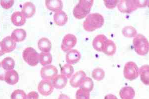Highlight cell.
<instances>
[{"instance_id":"1","label":"cell","mask_w":149,"mask_h":99,"mask_svg":"<svg viewBox=\"0 0 149 99\" xmlns=\"http://www.w3.org/2000/svg\"><path fill=\"white\" fill-rule=\"evenodd\" d=\"M148 3V1L120 0L118 1L117 7L121 12L129 14L139 8L146 7Z\"/></svg>"},{"instance_id":"2","label":"cell","mask_w":149,"mask_h":99,"mask_svg":"<svg viewBox=\"0 0 149 99\" xmlns=\"http://www.w3.org/2000/svg\"><path fill=\"white\" fill-rule=\"evenodd\" d=\"M104 23V19L102 15L99 13H92L87 16L84 21V29L87 32H93L102 27Z\"/></svg>"},{"instance_id":"3","label":"cell","mask_w":149,"mask_h":99,"mask_svg":"<svg viewBox=\"0 0 149 99\" xmlns=\"http://www.w3.org/2000/svg\"><path fill=\"white\" fill-rule=\"evenodd\" d=\"M93 2L92 0L79 1L73 9V16L77 19H83L90 13Z\"/></svg>"},{"instance_id":"4","label":"cell","mask_w":149,"mask_h":99,"mask_svg":"<svg viewBox=\"0 0 149 99\" xmlns=\"http://www.w3.org/2000/svg\"><path fill=\"white\" fill-rule=\"evenodd\" d=\"M133 44L136 52L139 55L144 56L149 52V42L142 34H137L133 40Z\"/></svg>"},{"instance_id":"5","label":"cell","mask_w":149,"mask_h":99,"mask_svg":"<svg viewBox=\"0 0 149 99\" xmlns=\"http://www.w3.org/2000/svg\"><path fill=\"white\" fill-rule=\"evenodd\" d=\"M23 57L24 60L32 67L37 66L39 63V54L32 47H28L24 49Z\"/></svg>"},{"instance_id":"6","label":"cell","mask_w":149,"mask_h":99,"mask_svg":"<svg viewBox=\"0 0 149 99\" xmlns=\"http://www.w3.org/2000/svg\"><path fill=\"white\" fill-rule=\"evenodd\" d=\"M124 76L127 80L133 81L139 76V68L133 62H129L124 68Z\"/></svg>"},{"instance_id":"7","label":"cell","mask_w":149,"mask_h":99,"mask_svg":"<svg viewBox=\"0 0 149 99\" xmlns=\"http://www.w3.org/2000/svg\"><path fill=\"white\" fill-rule=\"evenodd\" d=\"M77 43V38L74 35L68 34L64 36L61 45V48L64 52H68L74 47Z\"/></svg>"},{"instance_id":"8","label":"cell","mask_w":149,"mask_h":99,"mask_svg":"<svg viewBox=\"0 0 149 99\" xmlns=\"http://www.w3.org/2000/svg\"><path fill=\"white\" fill-rule=\"evenodd\" d=\"M58 74V70L55 66L49 65L44 66L40 70V76L43 80L51 81Z\"/></svg>"},{"instance_id":"9","label":"cell","mask_w":149,"mask_h":99,"mask_svg":"<svg viewBox=\"0 0 149 99\" xmlns=\"http://www.w3.org/2000/svg\"><path fill=\"white\" fill-rule=\"evenodd\" d=\"M54 87L50 81L42 80L38 84V91L42 96L50 95L54 91Z\"/></svg>"},{"instance_id":"10","label":"cell","mask_w":149,"mask_h":99,"mask_svg":"<svg viewBox=\"0 0 149 99\" xmlns=\"http://www.w3.org/2000/svg\"><path fill=\"white\" fill-rule=\"evenodd\" d=\"M1 42L2 50L5 54L12 52L16 49L17 44L11 38L10 36L6 37Z\"/></svg>"},{"instance_id":"11","label":"cell","mask_w":149,"mask_h":99,"mask_svg":"<svg viewBox=\"0 0 149 99\" xmlns=\"http://www.w3.org/2000/svg\"><path fill=\"white\" fill-rule=\"evenodd\" d=\"M86 74L83 71L76 72L74 74L71 76L70 80V84L73 88L79 87L84 79L86 77Z\"/></svg>"},{"instance_id":"12","label":"cell","mask_w":149,"mask_h":99,"mask_svg":"<svg viewBox=\"0 0 149 99\" xmlns=\"http://www.w3.org/2000/svg\"><path fill=\"white\" fill-rule=\"evenodd\" d=\"M52 84L57 89H62L65 87L68 83V80L66 77L63 75H57L52 79Z\"/></svg>"},{"instance_id":"13","label":"cell","mask_w":149,"mask_h":99,"mask_svg":"<svg viewBox=\"0 0 149 99\" xmlns=\"http://www.w3.org/2000/svg\"><path fill=\"white\" fill-rule=\"evenodd\" d=\"M81 58V54L77 50L69 51L66 55V61L68 64L74 65L78 63Z\"/></svg>"},{"instance_id":"14","label":"cell","mask_w":149,"mask_h":99,"mask_svg":"<svg viewBox=\"0 0 149 99\" xmlns=\"http://www.w3.org/2000/svg\"><path fill=\"white\" fill-rule=\"evenodd\" d=\"M36 12V8L35 5L31 2H26L23 5L22 13L24 17L29 19L35 15Z\"/></svg>"},{"instance_id":"15","label":"cell","mask_w":149,"mask_h":99,"mask_svg":"<svg viewBox=\"0 0 149 99\" xmlns=\"http://www.w3.org/2000/svg\"><path fill=\"white\" fill-rule=\"evenodd\" d=\"M116 51V45L114 42L110 39H107L103 46L102 51L107 56H111L114 55Z\"/></svg>"},{"instance_id":"16","label":"cell","mask_w":149,"mask_h":99,"mask_svg":"<svg viewBox=\"0 0 149 99\" xmlns=\"http://www.w3.org/2000/svg\"><path fill=\"white\" fill-rule=\"evenodd\" d=\"M45 4L47 9L55 13L62 10L63 8V2L61 0H46Z\"/></svg>"},{"instance_id":"17","label":"cell","mask_w":149,"mask_h":99,"mask_svg":"<svg viewBox=\"0 0 149 99\" xmlns=\"http://www.w3.org/2000/svg\"><path fill=\"white\" fill-rule=\"evenodd\" d=\"M19 77L17 72L12 70L6 72L5 76L4 81L7 84L10 85H14L17 83L19 81Z\"/></svg>"},{"instance_id":"18","label":"cell","mask_w":149,"mask_h":99,"mask_svg":"<svg viewBox=\"0 0 149 99\" xmlns=\"http://www.w3.org/2000/svg\"><path fill=\"white\" fill-rule=\"evenodd\" d=\"M11 22L16 26H22L26 22V18L22 12L17 11L12 14L11 16Z\"/></svg>"},{"instance_id":"19","label":"cell","mask_w":149,"mask_h":99,"mask_svg":"<svg viewBox=\"0 0 149 99\" xmlns=\"http://www.w3.org/2000/svg\"><path fill=\"white\" fill-rule=\"evenodd\" d=\"M54 20L57 26H63L68 22V17L64 11H59L54 14Z\"/></svg>"},{"instance_id":"20","label":"cell","mask_w":149,"mask_h":99,"mask_svg":"<svg viewBox=\"0 0 149 99\" xmlns=\"http://www.w3.org/2000/svg\"><path fill=\"white\" fill-rule=\"evenodd\" d=\"M107 39L105 35L100 34L96 36L92 42V46L96 51L98 52H102L104 42Z\"/></svg>"},{"instance_id":"21","label":"cell","mask_w":149,"mask_h":99,"mask_svg":"<svg viewBox=\"0 0 149 99\" xmlns=\"http://www.w3.org/2000/svg\"><path fill=\"white\" fill-rule=\"evenodd\" d=\"M38 46L42 52L49 53L52 48V44L49 39L42 38L38 40Z\"/></svg>"},{"instance_id":"22","label":"cell","mask_w":149,"mask_h":99,"mask_svg":"<svg viewBox=\"0 0 149 99\" xmlns=\"http://www.w3.org/2000/svg\"><path fill=\"white\" fill-rule=\"evenodd\" d=\"M26 33L23 29H17L13 32L10 37L15 42H21L24 41L26 38Z\"/></svg>"},{"instance_id":"23","label":"cell","mask_w":149,"mask_h":99,"mask_svg":"<svg viewBox=\"0 0 149 99\" xmlns=\"http://www.w3.org/2000/svg\"><path fill=\"white\" fill-rule=\"evenodd\" d=\"M119 95L121 99H133L135 92L132 87H123L120 91Z\"/></svg>"},{"instance_id":"24","label":"cell","mask_w":149,"mask_h":99,"mask_svg":"<svg viewBox=\"0 0 149 99\" xmlns=\"http://www.w3.org/2000/svg\"><path fill=\"white\" fill-rule=\"evenodd\" d=\"M149 65H143L139 69V74L140 75L141 80L146 85H149Z\"/></svg>"},{"instance_id":"25","label":"cell","mask_w":149,"mask_h":99,"mask_svg":"<svg viewBox=\"0 0 149 99\" xmlns=\"http://www.w3.org/2000/svg\"><path fill=\"white\" fill-rule=\"evenodd\" d=\"M52 57L50 53L42 52L39 54V62L42 66L49 65L52 62Z\"/></svg>"},{"instance_id":"26","label":"cell","mask_w":149,"mask_h":99,"mask_svg":"<svg viewBox=\"0 0 149 99\" xmlns=\"http://www.w3.org/2000/svg\"><path fill=\"white\" fill-rule=\"evenodd\" d=\"M1 65L3 69L6 71H9L15 68V62L12 58L6 57L2 60Z\"/></svg>"},{"instance_id":"27","label":"cell","mask_w":149,"mask_h":99,"mask_svg":"<svg viewBox=\"0 0 149 99\" xmlns=\"http://www.w3.org/2000/svg\"><path fill=\"white\" fill-rule=\"evenodd\" d=\"M93 87L94 83L92 79L87 77L84 79L79 86L80 88L88 91L89 92H90L93 90Z\"/></svg>"},{"instance_id":"28","label":"cell","mask_w":149,"mask_h":99,"mask_svg":"<svg viewBox=\"0 0 149 99\" xmlns=\"http://www.w3.org/2000/svg\"><path fill=\"white\" fill-rule=\"evenodd\" d=\"M122 33L124 36L127 38L135 37L137 35V30L135 28L131 26L123 28L122 30Z\"/></svg>"},{"instance_id":"29","label":"cell","mask_w":149,"mask_h":99,"mask_svg":"<svg viewBox=\"0 0 149 99\" xmlns=\"http://www.w3.org/2000/svg\"><path fill=\"white\" fill-rule=\"evenodd\" d=\"M74 72V69L71 65L66 64L61 68V74L64 75L67 78L70 79L72 76Z\"/></svg>"},{"instance_id":"30","label":"cell","mask_w":149,"mask_h":99,"mask_svg":"<svg viewBox=\"0 0 149 99\" xmlns=\"http://www.w3.org/2000/svg\"><path fill=\"white\" fill-rule=\"evenodd\" d=\"M105 72L101 68H95L92 72V78L97 81H100L102 80L105 77Z\"/></svg>"},{"instance_id":"31","label":"cell","mask_w":149,"mask_h":99,"mask_svg":"<svg viewBox=\"0 0 149 99\" xmlns=\"http://www.w3.org/2000/svg\"><path fill=\"white\" fill-rule=\"evenodd\" d=\"M10 99H26V95L22 90H16L11 94Z\"/></svg>"},{"instance_id":"32","label":"cell","mask_w":149,"mask_h":99,"mask_svg":"<svg viewBox=\"0 0 149 99\" xmlns=\"http://www.w3.org/2000/svg\"><path fill=\"white\" fill-rule=\"evenodd\" d=\"M75 98L76 99H90V92L79 88L76 92Z\"/></svg>"},{"instance_id":"33","label":"cell","mask_w":149,"mask_h":99,"mask_svg":"<svg viewBox=\"0 0 149 99\" xmlns=\"http://www.w3.org/2000/svg\"><path fill=\"white\" fill-rule=\"evenodd\" d=\"M119 1L118 0H113V1H104V3L105 5L107 7V8L109 9H113L117 5Z\"/></svg>"},{"instance_id":"34","label":"cell","mask_w":149,"mask_h":99,"mask_svg":"<svg viewBox=\"0 0 149 99\" xmlns=\"http://www.w3.org/2000/svg\"><path fill=\"white\" fill-rule=\"evenodd\" d=\"M14 1H0V5L2 6L3 9H10L14 5Z\"/></svg>"},{"instance_id":"35","label":"cell","mask_w":149,"mask_h":99,"mask_svg":"<svg viewBox=\"0 0 149 99\" xmlns=\"http://www.w3.org/2000/svg\"><path fill=\"white\" fill-rule=\"evenodd\" d=\"M38 93L35 91L31 92L26 95V99H38Z\"/></svg>"},{"instance_id":"36","label":"cell","mask_w":149,"mask_h":99,"mask_svg":"<svg viewBox=\"0 0 149 99\" xmlns=\"http://www.w3.org/2000/svg\"><path fill=\"white\" fill-rule=\"evenodd\" d=\"M6 73V71L3 69L0 62V81H4Z\"/></svg>"},{"instance_id":"37","label":"cell","mask_w":149,"mask_h":99,"mask_svg":"<svg viewBox=\"0 0 149 99\" xmlns=\"http://www.w3.org/2000/svg\"><path fill=\"white\" fill-rule=\"evenodd\" d=\"M104 99H118V98L114 95L108 94L105 97Z\"/></svg>"},{"instance_id":"38","label":"cell","mask_w":149,"mask_h":99,"mask_svg":"<svg viewBox=\"0 0 149 99\" xmlns=\"http://www.w3.org/2000/svg\"><path fill=\"white\" fill-rule=\"evenodd\" d=\"M58 99H70L68 96H67L65 94H61L59 95V97Z\"/></svg>"},{"instance_id":"39","label":"cell","mask_w":149,"mask_h":99,"mask_svg":"<svg viewBox=\"0 0 149 99\" xmlns=\"http://www.w3.org/2000/svg\"><path fill=\"white\" fill-rule=\"evenodd\" d=\"M4 54H5L3 52V51L2 50V46H1V42H0V56H3Z\"/></svg>"}]
</instances>
